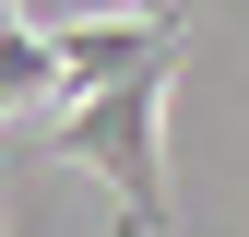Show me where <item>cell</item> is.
<instances>
[{"instance_id":"cell-1","label":"cell","mask_w":249,"mask_h":237,"mask_svg":"<svg viewBox=\"0 0 249 237\" xmlns=\"http://www.w3.org/2000/svg\"><path fill=\"white\" fill-rule=\"evenodd\" d=\"M166 71H178V36L142 59V71H119L95 83V95H71L48 118V154H71V166H95L107 190H119V237H166Z\"/></svg>"},{"instance_id":"cell-2","label":"cell","mask_w":249,"mask_h":237,"mask_svg":"<svg viewBox=\"0 0 249 237\" xmlns=\"http://www.w3.org/2000/svg\"><path fill=\"white\" fill-rule=\"evenodd\" d=\"M119 12H154V24H178V0H119Z\"/></svg>"}]
</instances>
